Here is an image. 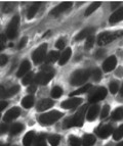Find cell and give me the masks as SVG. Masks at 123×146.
I'll return each mask as SVG.
<instances>
[{"instance_id":"obj_26","label":"cell","mask_w":123,"mask_h":146,"mask_svg":"<svg viewBox=\"0 0 123 146\" xmlns=\"http://www.w3.org/2000/svg\"><path fill=\"white\" fill-rule=\"evenodd\" d=\"M101 6V2L100 1H96V2L91 3L90 5H89L88 7H87V9H86L85 11V17H88V15H90L92 12H94L96 9H98V7Z\"/></svg>"},{"instance_id":"obj_51","label":"cell","mask_w":123,"mask_h":146,"mask_svg":"<svg viewBox=\"0 0 123 146\" xmlns=\"http://www.w3.org/2000/svg\"><path fill=\"white\" fill-rule=\"evenodd\" d=\"M0 146H6L4 143H2V142H0Z\"/></svg>"},{"instance_id":"obj_49","label":"cell","mask_w":123,"mask_h":146,"mask_svg":"<svg viewBox=\"0 0 123 146\" xmlns=\"http://www.w3.org/2000/svg\"><path fill=\"white\" fill-rule=\"evenodd\" d=\"M120 93H121V96H122V97H123V87H122V89H121Z\"/></svg>"},{"instance_id":"obj_48","label":"cell","mask_w":123,"mask_h":146,"mask_svg":"<svg viewBox=\"0 0 123 146\" xmlns=\"http://www.w3.org/2000/svg\"><path fill=\"white\" fill-rule=\"evenodd\" d=\"M35 90H36V86L35 85H31L29 87V89H28V92H30V93H34L35 92Z\"/></svg>"},{"instance_id":"obj_27","label":"cell","mask_w":123,"mask_h":146,"mask_svg":"<svg viewBox=\"0 0 123 146\" xmlns=\"http://www.w3.org/2000/svg\"><path fill=\"white\" fill-rule=\"evenodd\" d=\"M112 119H115V121H119V119H123V108L122 107H118L116 108L115 110L112 113Z\"/></svg>"},{"instance_id":"obj_35","label":"cell","mask_w":123,"mask_h":146,"mask_svg":"<svg viewBox=\"0 0 123 146\" xmlns=\"http://www.w3.org/2000/svg\"><path fill=\"white\" fill-rule=\"evenodd\" d=\"M69 143L71 146H80L81 145V141H80V139L77 138V137H75V136L69 137Z\"/></svg>"},{"instance_id":"obj_4","label":"cell","mask_w":123,"mask_h":146,"mask_svg":"<svg viewBox=\"0 0 123 146\" xmlns=\"http://www.w3.org/2000/svg\"><path fill=\"white\" fill-rule=\"evenodd\" d=\"M63 117V113L57 110H52V111L43 113L39 117V123L42 126H49L59 121L61 117Z\"/></svg>"},{"instance_id":"obj_36","label":"cell","mask_w":123,"mask_h":146,"mask_svg":"<svg viewBox=\"0 0 123 146\" xmlns=\"http://www.w3.org/2000/svg\"><path fill=\"white\" fill-rule=\"evenodd\" d=\"M94 36H89L88 38H86V42H85V49H90L91 47L94 46Z\"/></svg>"},{"instance_id":"obj_40","label":"cell","mask_w":123,"mask_h":146,"mask_svg":"<svg viewBox=\"0 0 123 146\" xmlns=\"http://www.w3.org/2000/svg\"><path fill=\"white\" fill-rule=\"evenodd\" d=\"M13 9V4L12 3H4L2 6V10L4 12H10L11 10Z\"/></svg>"},{"instance_id":"obj_53","label":"cell","mask_w":123,"mask_h":146,"mask_svg":"<svg viewBox=\"0 0 123 146\" xmlns=\"http://www.w3.org/2000/svg\"><path fill=\"white\" fill-rule=\"evenodd\" d=\"M107 146H111V145H107Z\"/></svg>"},{"instance_id":"obj_30","label":"cell","mask_w":123,"mask_h":146,"mask_svg":"<svg viewBox=\"0 0 123 146\" xmlns=\"http://www.w3.org/2000/svg\"><path fill=\"white\" fill-rule=\"evenodd\" d=\"M63 94V89L59 86H55L52 88L51 90V97L53 98H59L61 97V95Z\"/></svg>"},{"instance_id":"obj_10","label":"cell","mask_w":123,"mask_h":146,"mask_svg":"<svg viewBox=\"0 0 123 146\" xmlns=\"http://www.w3.org/2000/svg\"><path fill=\"white\" fill-rule=\"evenodd\" d=\"M72 6V2H69V1H66V2H63L61 4H59L57 7H54L53 9L50 11V15H54V17H57L59 15L65 12L66 10L70 9Z\"/></svg>"},{"instance_id":"obj_43","label":"cell","mask_w":123,"mask_h":146,"mask_svg":"<svg viewBox=\"0 0 123 146\" xmlns=\"http://www.w3.org/2000/svg\"><path fill=\"white\" fill-rule=\"evenodd\" d=\"M65 45H66V43H65V41H64V40H63V39L57 40V44H55V46H57V48H59V49H63V48H65Z\"/></svg>"},{"instance_id":"obj_7","label":"cell","mask_w":123,"mask_h":146,"mask_svg":"<svg viewBox=\"0 0 123 146\" xmlns=\"http://www.w3.org/2000/svg\"><path fill=\"white\" fill-rule=\"evenodd\" d=\"M107 96V89L104 87H100V88H96V90L94 92L91 93L89 95V98H88V101L90 103H96L98 101H101V100L105 99V97Z\"/></svg>"},{"instance_id":"obj_29","label":"cell","mask_w":123,"mask_h":146,"mask_svg":"<svg viewBox=\"0 0 123 146\" xmlns=\"http://www.w3.org/2000/svg\"><path fill=\"white\" fill-rule=\"evenodd\" d=\"M59 53L57 51H51L50 53L47 55V61L48 62H55V61L57 60V59H59Z\"/></svg>"},{"instance_id":"obj_32","label":"cell","mask_w":123,"mask_h":146,"mask_svg":"<svg viewBox=\"0 0 123 146\" xmlns=\"http://www.w3.org/2000/svg\"><path fill=\"white\" fill-rule=\"evenodd\" d=\"M113 138H114V140H119V139L123 138V125L119 127L117 130H115V131H114Z\"/></svg>"},{"instance_id":"obj_18","label":"cell","mask_w":123,"mask_h":146,"mask_svg":"<svg viewBox=\"0 0 123 146\" xmlns=\"http://www.w3.org/2000/svg\"><path fill=\"white\" fill-rule=\"evenodd\" d=\"M98 112H100V106L96 104L92 105V106L89 108L88 112H87V115H86V119H88V121H94L98 117Z\"/></svg>"},{"instance_id":"obj_42","label":"cell","mask_w":123,"mask_h":146,"mask_svg":"<svg viewBox=\"0 0 123 146\" xmlns=\"http://www.w3.org/2000/svg\"><path fill=\"white\" fill-rule=\"evenodd\" d=\"M8 58L6 55H0V66H3L4 64H6V62H7Z\"/></svg>"},{"instance_id":"obj_33","label":"cell","mask_w":123,"mask_h":146,"mask_svg":"<svg viewBox=\"0 0 123 146\" xmlns=\"http://www.w3.org/2000/svg\"><path fill=\"white\" fill-rule=\"evenodd\" d=\"M33 77H34V75H33V73H31V72L26 74L24 79H23V84H24V85H30V84L33 82Z\"/></svg>"},{"instance_id":"obj_11","label":"cell","mask_w":123,"mask_h":146,"mask_svg":"<svg viewBox=\"0 0 123 146\" xmlns=\"http://www.w3.org/2000/svg\"><path fill=\"white\" fill-rule=\"evenodd\" d=\"M81 102V98H70V99L66 100L61 103V107L65 110H72V108H75L76 106H78Z\"/></svg>"},{"instance_id":"obj_13","label":"cell","mask_w":123,"mask_h":146,"mask_svg":"<svg viewBox=\"0 0 123 146\" xmlns=\"http://www.w3.org/2000/svg\"><path fill=\"white\" fill-rule=\"evenodd\" d=\"M113 133V127L110 126V125H106V126H103L101 128H98L96 130V135L101 138L105 139L107 137H109L111 134Z\"/></svg>"},{"instance_id":"obj_34","label":"cell","mask_w":123,"mask_h":146,"mask_svg":"<svg viewBox=\"0 0 123 146\" xmlns=\"http://www.w3.org/2000/svg\"><path fill=\"white\" fill-rule=\"evenodd\" d=\"M35 146H46V141H45L44 135H39L36 139Z\"/></svg>"},{"instance_id":"obj_19","label":"cell","mask_w":123,"mask_h":146,"mask_svg":"<svg viewBox=\"0 0 123 146\" xmlns=\"http://www.w3.org/2000/svg\"><path fill=\"white\" fill-rule=\"evenodd\" d=\"M121 21H123V7L116 10L113 15L110 17V19H109V22L111 24H115V23L121 22Z\"/></svg>"},{"instance_id":"obj_6","label":"cell","mask_w":123,"mask_h":146,"mask_svg":"<svg viewBox=\"0 0 123 146\" xmlns=\"http://www.w3.org/2000/svg\"><path fill=\"white\" fill-rule=\"evenodd\" d=\"M19 24H20V17L15 15L12 17V20L10 21L9 25H8L7 30H6V36L9 39H13L17 35V29H19Z\"/></svg>"},{"instance_id":"obj_5","label":"cell","mask_w":123,"mask_h":146,"mask_svg":"<svg viewBox=\"0 0 123 146\" xmlns=\"http://www.w3.org/2000/svg\"><path fill=\"white\" fill-rule=\"evenodd\" d=\"M90 74L91 73L88 70H79V71H76L72 75L70 82L74 86H80L88 80Z\"/></svg>"},{"instance_id":"obj_50","label":"cell","mask_w":123,"mask_h":146,"mask_svg":"<svg viewBox=\"0 0 123 146\" xmlns=\"http://www.w3.org/2000/svg\"><path fill=\"white\" fill-rule=\"evenodd\" d=\"M117 146H123V141H122V142H120V143H119Z\"/></svg>"},{"instance_id":"obj_14","label":"cell","mask_w":123,"mask_h":146,"mask_svg":"<svg viewBox=\"0 0 123 146\" xmlns=\"http://www.w3.org/2000/svg\"><path fill=\"white\" fill-rule=\"evenodd\" d=\"M116 64H117V59H116L115 56H110L105 60L103 64V70L105 72H111L113 71L114 68H116Z\"/></svg>"},{"instance_id":"obj_44","label":"cell","mask_w":123,"mask_h":146,"mask_svg":"<svg viewBox=\"0 0 123 146\" xmlns=\"http://www.w3.org/2000/svg\"><path fill=\"white\" fill-rule=\"evenodd\" d=\"M27 44V37H24L22 40L20 41V43H19V45H17V48L19 49H22L25 47V45Z\"/></svg>"},{"instance_id":"obj_9","label":"cell","mask_w":123,"mask_h":146,"mask_svg":"<svg viewBox=\"0 0 123 146\" xmlns=\"http://www.w3.org/2000/svg\"><path fill=\"white\" fill-rule=\"evenodd\" d=\"M20 90L19 86H12V87H5V86H0V98H7L12 95L17 94Z\"/></svg>"},{"instance_id":"obj_45","label":"cell","mask_w":123,"mask_h":146,"mask_svg":"<svg viewBox=\"0 0 123 146\" xmlns=\"http://www.w3.org/2000/svg\"><path fill=\"white\" fill-rule=\"evenodd\" d=\"M8 131V126L6 124H2L0 126V134H4Z\"/></svg>"},{"instance_id":"obj_8","label":"cell","mask_w":123,"mask_h":146,"mask_svg":"<svg viewBox=\"0 0 123 146\" xmlns=\"http://www.w3.org/2000/svg\"><path fill=\"white\" fill-rule=\"evenodd\" d=\"M46 50H47V44H42L38 48L33 52L32 58L35 63H41L44 60L45 56H46Z\"/></svg>"},{"instance_id":"obj_17","label":"cell","mask_w":123,"mask_h":146,"mask_svg":"<svg viewBox=\"0 0 123 146\" xmlns=\"http://www.w3.org/2000/svg\"><path fill=\"white\" fill-rule=\"evenodd\" d=\"M94 32V28H86V29H83L78 35L76 36L75 40L76 41H80V40H83V39H86V38H88L89 36L92 35V33Z\"/></svg>"},{"instance_id":"obj_28","label":"cell","mask_w":123,"mask_h":146,"mask_svg":"<svg viewBox=\"0 0 123 146\" xmlns=\"http://www.w3.org/2000/svg\"><path fill=\"white\" fill-rule=\"evenodd\" d=\"M89 89H91V85H90V84H87V85L83 86V87H81L80 89H78V90L72 92L71 93V96H75V95L83 94V93H86L87 91H89Z\"/></svg>"},{"instance_id":"obj_24","label":"cell","mask_w":123,"mask_h":146,"mask_svg":"<svg viewBox=\"0 0 123 146\" xmlns=\"http://www.w3.org/2000/svg\"><path fill=\"white\" fill-rule=\"evenodd\" d=\"M23 130H24V125L20 124V123H17V124H13L9 128V133L10 135H17L19 133H21Z\"/></svg>"},{"instance_id":"obj_20","label":"cell","mask_w":123,"mask_h":146,"mask_svg":"<svg viewBox=\"0 0 123 146\" xmlns=\"http://www.w3.org/2000/svg\"><path fill=\"white\" fill-rule=\"evenodd\" d=\"M71 54H72V50L71 48H67L64 50V52L61 53V55L59 56V66H64L65 63L67 61L69 60L70 57H71Z\"/></svg>"},{"instance_id":"obj_37","label":"cell","mask_w":123,"mask_h":146,"mask_svg":"<svg viewBox=\"0 0 123 146\" xmlns=\"http://www.w3.org/2000/svg\"><path fill=\"white\" fill-rule=\"evenodd\" d=\"M91 75H92V79H94V81H100L102 79V72L100 71L98 68L94 70L92 73H91Z\"/></svg>"},{"instance_id":"obj_2","label":"cell","mask_w":123,"mask_h":146,"mask_svg":"<svg viewBox=\"0 0 123 146\" xmlns=\"http://www.w3.org/2000/svg\"><path fill=\"white\" fill-rule=\"evenodd\" d=\"M54 71L50 66H42V71L35 77V83L39 85H46L49 81L53 78Z\"/></svg>"},{"instance_id":"obj_47","label":"cell","mask_w":123,"mask_h":146,"mask_svg":"<svg viewBox=\"0 0 123 146\" xmlns=\"http://www.w3.org/2000/svg\"><path fill=\"white\" fill-rule=\"evenodd\" d=\"M7 105H8V103L6 102V101H0V111H2Z\"/></svg>"},{"instance_id":"obj_23","label":"cell","mask_w":123,"mask_h":146,"mask_svg":"<svg viewBox=\"0 0 123 146\" xmlns=\"http://www.w3.org/2000/svg\"><path fill=\"white\" fill-rule=\"evenodd\" d=\"M34 138H35L34 132H32V131L28 132L27 134L25 135L24 139H23V144H24V146H31V144H32Z\"/></svg>"},{"instance_id":"obj_3","label":"cell","mask_w":123,"mask_h":146,"mask_svg":"<svg viewBox=\"0 0 123 146\" xmlns=\"http://www.w3.org/2000/svg\"><path fill=\"white\" fill-rule=\"evenodd\" d=\"M123 36V31H116V32H105L102 33L101 35H98V44L104 46L107 44L111 43L117 38H120Z\"/></svg>"},{"instance_id":"obj_16","label":"cell","mask_w":123,"mask_h":146,"mask_svg":"<svg viewBox=\"0 0 123 146\" xmlns=\"http://www.w3.org/2000/svg\"><path fill=\"white\" fill-rule=\"evenodd\" d=\"M30 68H31V63L29 62L28 60H24L22 63H21L20 66V68H19V71L17 73V76L20 78V77H23L25 76L26 74L29 73Z\"/></svg>"},{"instance_id":"obj_31","label":"cell","mask_w":123,"mask_h":146,"mask_svg":"<svg viewBox=\"0 0 123 146\" xmlns=\"http://www.w3.org/2000/svg\"><path fill=\"white\" fill-rule=\"evenodd\" d=\"M48 141L51 144V146H57L61 141V137L59 135H51V136H49Z\"/></svg>"},{"instance_id":"obj_15","label":"cell","mask_w":123,"mask_h":146,"mask_svg":"<svg viewBox=\"0 0 123 146\" xmlns=\"http://www.w3.org/2000/svg\"><path fill=\"white\" fill-rule=\"evenodd\" d=\"M52 105H53V101L51 99H42L37 104V110L38 111H44V110L50 108Z\"/></svg>"},{"instance_id":"obj_12","label":"cell","mask_w":123,"mask_h":146,"mask_svg":"<svg viewBox=\"0 0 123 146\" xmlns=\"http://www.w3.org/2000/svg\"><path fill=\"white\" fill-rule=\"evenodd\" d=\"M21 115V110L19 107H12L8 110L4 115V122H11L13 119H17Z\"/></svg>"},{"instance_id":"obj_52","label":"cell","mask_w":123,"mask_h":146,"mask_svg":"<svg viewBox=\"0 0 123 146\" xmlns=\"http://www.w3.org/2000/svg\"><path fill=\"white\" fill-rule=\"evenodd\" d=\"M12 146H17V145H12Z\"/></svg>"},{"instance_id":"obj_41","label":"cell","mask_w":123,"mask_h":146,"mask_svg":"<svg viewBox=\"0 0 123 146\" xmlns=\"http://www.w3.org/2000/svg\"><path fill=\"white\" fill-rule=\"evenodd\" d=\"M5 42H6V36H4V35H0V51L4 48Z\"/></svg>"},{"instance_id":"obj_21","label":"cell","mask_w":123,"mask_h":146,"mask_svg":"<svg viewBox=\"0 0 123 146\" xmlns=\"http://www.w3.org/2000/svg\"><path fill=\"white\" fill-rule=\"evenodd\" d=\"M40 4H41L40 2H34L29 7L28 12H27V17L29 20H31V19H33V17H35L36 12L38 11V9H39V7H40Z\"/></svg>"},{"instance_id":"obj_38","label":"cell","mask_w":123,"mask_h":146,"mask_svg":"<svg viewBox=\"0 0 123 146\" xmlns=\"http://www.w3.org/2000/svg\"><path fill=\"white\" fill-rule=\"evenodd\" d=\"M109 88H110L111 93L115 94V93L118 92V90H119V85H118V83H117V82H112V83H110V85H109Z\"/></svg>"},{"instance_id":"obj_1","label":"cell","mask_w":123,"mask_h":146,"mask_svg":"<svg viewBox=\"0 0 123 146\" xmlns=\"http://www.w3.org/2000/svg\"><path fill=\"white\" fill-rule=\"evenodd\" d=\"M86 113V106H82L78 111L72 117H69L65 121V127L71 128V127H81L83 125L84 117Z\"/></svg>"},{"instance_id":"obj_22","label":"cell","mask_w":123,"mask_h":146,"mask_svg":"<svg viewBox=\"0 0 123 146\" xmlns=\"http://www.w3.org/2000/svg\"><path fill=\"white\" fill-rule=\"evenodd\" d=\"M82 145L83 146H92L94 143H96V137L94 135L87 134L83 137L82 139Z\"/></svg>"},{"instance_id":"obj_46","label":"cell","mask_w":123,"mask_h":146,"mask_svg":"<svg viewBox=\"0 0 123 146\" xmlns=\"http://www.w3.org/2000/svg\"><path fill=\"white\" fill-rule=\"evenodd\" d=\"M105 53H106V51H105V50H103V49H100V50H98V51H96V57L98 59L102 58V57H103V56L105 55Z\"/></svg>"},{"instance_id":"obj_39","label":"cell","mask_w":123,"mask_h":146,"mask_svg":"<svg viewBox=\"0 0 123 146\" xmlns=\"http://www.w3.org/2000/svg\"><path fill=\"white\" fill-rule=\"evenodd\" d=\"M109 111H110V106H109L108 104H106L105 106L103 107V110H102V115H101L102 119H105V117H108Z\"/></svg>"},{"instance_id":"obj_25","label":"cell","mask_w":123,"mask_h":146,"mask_svg":"<svg viewBox=\"0 0 123 146\" xmlns=\"http://www.w3.org/2000/svg\"><path fill=\"white\" fill-rule=\"evenodd\" d=\"M22 105L25 108H31V107L34 105V97L31 96V95L26 96V97L22 100Z\"/></svg>"}]
</instances>
